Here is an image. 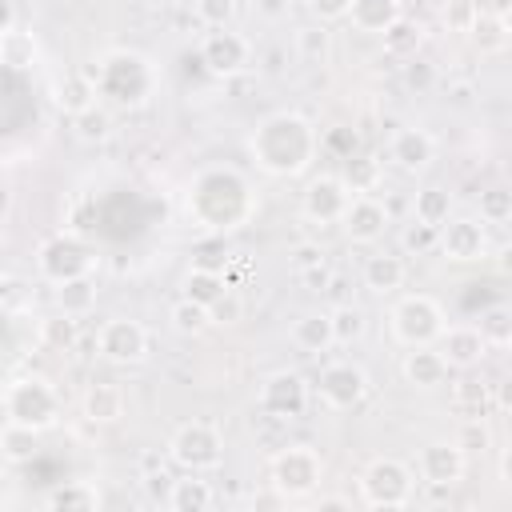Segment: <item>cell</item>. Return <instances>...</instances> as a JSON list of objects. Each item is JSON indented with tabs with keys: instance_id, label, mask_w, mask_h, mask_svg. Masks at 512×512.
Instances as JSON below:
<instances>
[{
	"instance_id": "obj_27",
	"label": "cell",
	"mask_w": 512,
	"mask_h": 512,
	"mask_svg": "<svg viewBox=\"0 0 512 512\" xmlns=\"http://www.w3.org/2000/svg\"><path fill=\"white\" fill-rule=\"evenodd\" d=\"M212 484L208 480H200V472H188L184 480H172V488H168V496H164V504L172 508V512H204V508H212Z\"/></svg>"
},
{
	"instance_id": "obj_26",
	"label": "cell",
	"mask_w": 512,
	"mask_h": 512,
	"mask_svg": "<svg viewBox=\"0 0 512 512\" xmlns=\"http://www.w3.org/2000/svg\"><path fill=\"white\" fill-rule=\"evenodd\" d=\"M452 412H456L460 420H480V416H488V412H492V388H488L484 380H476V376L456 380V384H452Z\"/></svg>"
},
{
	"instance_id": "obj_21",
	"label": "cell",
	"mask_w": 512,
	"mask_h": 512,
	"mask_svg": "<svg viewBox=\"0 0 512 512\" xmlns=\"http://www.w3.org/2000/svg\"><path fill=\"white\" fill-rule=\"evenodd\" d=\"M80 412L88 424H116L124 416V392L120 384H88L84 400H80Z\"/></svg>"
},
{
	"instance_id": "obj_25",
	"label": "cell",
	"mask_w": 512,
	"mask_h": 512,
	"mask_svg": "<svg viewBox=\"0 0 512 512\" xmlns=\"http://www.w3.org/2000/svg\"><path fill=\"white\" fill-rule=\"evenodd\" d=\"M292 344L300 348V352H308V356H320V352H328L336 340H332V320H328V312H304L296 324H292Z\"/></svg>"
},
{
	"instance_id": "obj_19",
	"label": "cell",
	"mask_w": 512,
	"mask_h": 512,
	"mask_svg": "<svg viewBox=\"0 0 512 512\" xmlns=\"http://www.w3.org/2000/svg\"><path fill=\"white\" fill-rule=\"evenodd\" d=\"M400 372L412 388H440L448 380V364H444L440 348H432V344H412L400 360Z\"/></svg>"
},
{
	"instance_id": "obj_15",
	"label": "cell",
	"mask_w": 512,
	"mask_h": 512,
	"mask_svg": "<svg viewBox=\"0 0 512 512\" xmlns=\"http://www.w3.org/2000/svg\"><path fill=\"white\" fill-rule=\"evenodd\" d=\"M348 200H352V192L344 188L340 176H316V180L304 188V220H308V224H320V228L340 224Z\"/></svg>"
},
{
	"instance_id": "obj_4",
	"label": "cell",
	"mask_w": 512,
	"mask_h": 512,
	"mask_svg": "<svg viewBox=\"0 0 512 512\" xmlns=\"http://www.w3.org/2000/svg\"><path fill=\"white\" fill-rule=\"evenodd\" d=\"M4 412H8L12 424H28V428L44 432V428H52L60 420V396H56V388L48 380L28 376V380H16L8 388Z\"/></svg>"
},
{
	"instance_id": "obj_55",
	"label": "cell",
	"mask_w": 512,
	"mask_h": 512,
	"mask_svg": "<svg viewBox=\"0 0 512 512\" xmlns=\"http://www.w3.org/2000/svg\"><path fill=\"white\" fill-rule=\"evenodd\" d=\"M336 508H352V500H344V496H320V512H336Z\"/></svg>"
},
{
	"instance_id": "obj_46",
	"label": "cell",
	"mask_w": 512,
	"mask_h": 512,
	"mask_svg": "<svg viewBox=\"0 0 512 512\" xmlns=\"http://www.w3.org/2000/svg\"><path fill=\"white\" fill-rule=\"evenodd\" d=\"M240 316H244V300H240L232 288H224V292L208 304V320H212V324H236Z\"/></svg>"
},
{
	"instance_id": "obj_35",
	"label": "cell",
	"mask_w": 512,
	"mask_h": 512,
	"mask_svg": "<svg viewBox=\"0 0 512 512\" xmlns=\"http://www.w3.org/2000/svg\"><path fill=\"white\" fill-rule=\"evenodd\" d=\"M340 180H344V188H348L352 196L376 192V184H380V160H376V156H348Z\"/></svg>"
},
{
	"instance_id": "obj_9",
	"label": "cell",
	"mask_w": 512,
	"mask_h": 512,
	"mask_svg": "<svg viewBox=\"0 0 512 512\" xmlns=\"http://www.w3.org/2000/svg\"><path fill=\"white\" fill-rule=\"evenodd\" d=\"M436 248H440L448 260H456V264L484 260V256H488V228H484V220H476V216H448V220L440 224Z\"/></svg>"
},
{
	"instance_id": "obj_11",
	"label": "cell",
	"mask_w": 512,
	"mask_h": 512,
	"mask_svg": "<svg viewBox=\"0 0 512 512\" xmlns=\"http://www.w3.org/2000/svg\"><path fill=\"white\" fill-rule=\"evenodd\" d=\"M316 388H320V400L328 408H356L368 396V372L352 360H332L320 368Z\"/></svg>"
},
{
	"instance_id": "obj_36",
	"label": "cell",
	"mask_w": 512,
	"mask_h": 512,
	"mask_svg": "<svg viewBox=\"0 0 512 512\" xmlns=\"http://www.w3.org/2000/svg\"><path fill=\"white\" fill-rule=\"evenodd\" d=\"M72 128H76V136H80L84 144H100V140L112 136V112H108L104 104H88L84 112L72 116Z\"/></svg>"
},
{
	"instance_id": "obj_31",
	"label": "cell",
	"mask_w": 512,
	"mask_h": 512,
	"mask_svg": "<svg viewBox=\"0 0 512 512\" xmlns=\"http://www.w3.org/2000/svg\"><path fill=\"white\" fill-rule=\"evenodd\" d=\"M36 56H40V44H36V36H32V32H20V28L0 32V64H8V68H16V72H24V68H32V64H36Z\"/></svg>"
},
{
	"instance_id": "obj_18",
	"label": "cell",
	"mask_w": 512,
	"mask_h": 512,
	"mask_svg": "<svg viewBox=\"0 0 512 512\" xmlns=\"http://www.w3.org/2000/svg\"><path fill=\"white\" fill-rule=\"evenodd\" d=\"M388 160L400 168V172H424L432 160H436V140L424 132V128H400L392 132L388 140Z\"/></svg>"
},
{
	"instance_id": "obj_39",
	"label": "cell",
	"mask_w": 512,
	"mask_h": 512,
	"mask_svg": "<svg viewBox=\"0 0 512 512\" xmlns=\"http://www.w3.org/2000/svg\"><path fill=\"white\" fill-rule=\"evenodd\" d=\"M480 336L488 340V348H508L512 344V308L508 304H492L480 316Z\"/></svg>"
},
{
	"instance_id": "obj_57",
	"label": "cell",
	"mask_w": 512,
	"mask_h": 512,
	"mask_svg": "<svg viewBox=\"0 0 512 512\" xmlns=\"http://www.w3.org/2000/svg\"><path fill=\"white\" fill-rule=\"evenodd\" d=\"M140 468H144V472H156V468H164V456H160V452H148V456L140 460Z\"/></svg>"
},
{
	"instance_id": "obj_3",
	"label": "cell",
	"mask_w": 512,
	"mask_h": 512,
	"mask_svg": "<svg viewBox=\"0 0 512 512\" xmlns=\"http://www.w3.org/2000/svg\"><path fill=\"white\" fill-rule=\"evenodd\" d=\"M360 492H364L368 508H404V504H412L416 480H412V468L404 460L376 456L360 476Z\"/></svg>"
},
{
	"instance_id": "obj_53",
	"label": "cell",
	"mask_w": 512,
	"mask_h": 512,
	"mask_svg": "<svg viewBox=\"0 0 512 512\" xmlns=\"http://www.w3.org/2000/svg\"><path fill=\"white\" fill-rule=\"evenodd\" d=\"M252 8H256V16H264V20L288 16V0H252Z\"/></svg>"
},
{
	"instance_id": "obj_41",
	"label": "cell",
	"mask_w": 512,
	"mask_h": 512,
	"mask_svg": "<svg viewBox=\"0 0 512 512\" xmlns=\"http://www.w3.org/2000/svg\"><path fill=\"white\" fill-rule=\"evenodd\" d=\"M168 320H172V328L180 332V336H200L212 320H208V308L204 304H196V300H176L172 304V312H168Z\"/></svg>"
},
{
	"instance_id": "obj_60",
	"label": "cell",
	"mask_w": 512,
	"mask_h": 512,
	"mask_svg": "<svg viewBox=\"0 0 512 512\" xmlns=\"http://www.w3.org/2000/svg\"><path fill=\"white\" fill-rule=\"evenodd\" d=\"M156 4H164V8H180V4H192V0H156Z\"/></svg>"
},
{
	"instance_id": "obj_56",
	"label": "cell",
	"mask_w": 512,
	"mask_h": 512,
	"mask_svg": "<svg viewBox=\"0 0 512 512\" xmlns=\"http://www.w3.org/2000/svg\"><path fill=\"white\" fill-rule=\"evenodd\" d=\"M12 20H16L12 0H0V32H8V28H12Z\"/></svg>"
},
{
	"instance_id": "obj_47",
	"label": "cell",
	"mask_w": 512,
	"mask_h": 512,
	"mask_svg": "<svg viewBox=\"0 0 512 512\" xmlns=\"http://www.w3.org/2000/svg\"><path fill=\"white\" fill-rule=\"evenodd\" d=\"M480 0H448L444 4V24L452 28V32H468L472 28V20L480 16Z\"/></svg>"
},
{
	"instance_id": "obj_32",
	"label": "cell",
	"mask_w": 512,
	"mask_h": 512,
	"mask_svg": "<svg viewBox=\"0 0 512 512\" xmlns=\"http://www.w3.org/2000/svg\"><path fill=\"white\" fill-rule=\"evenodd\" d=\"M380 40H384V52L388 56H416V48L424 44V28L416 24V20H408V16H396L384 32H380Z\"/></svg>"
},
{
	"instance_id": "obj_14",
	"label": "cell",
	"mask_w": 512,
	"mask_h": 512,
	"mask_svg": "<svg viewBox=\"0 0 512 512\" xmlns=\"http://www.w3.org/2000/svg\"><path fill=\"white\" fill-rule=\"evenodd\" d=\"M468 468V452L456 444V440H432L420 448V460H416V472L428 488H452L460 484Z\"/></svg>"
},
{
	"instance_id": "obj_45",
	"label": "cell",
	"mask_w": 512,
	"mask_h": 512,
	"mask_svg": "<svg viewBox=\"0 0 512 512\" xmlns=\"http://www.w3.org/2000/svg\"><path fill=\"white\" fill-rule=\"evenodd\" d=\"M196 4V20L204 28H228L236 16V0H192Z\"/></svg>"
},
{
	"instance_id": "obj_38",
	"label": "cell",
	"mask_w": 512,
	"mask_h": 512,
	"mask_svg": "<svg viewBox=\"0 0 512 512\" xmlns=\"http://www.w3.org/2000/svg\"><path fill=\"white\" fill-rule=\"evenodd\" d=\"M328 320H332V340L336 344H356L364 336V328H368V320H364V312L356 304H336L328 312Z\"/></svg>"
},
{
	"instance_id": "obj_24",
	"label": "cell",
	"mask_w": 512,
	"mask_h": 512,
	"mask_svg": "<svg viewBox=\"0 0 512 512\" xmlns=\"http://www.w3.org/2000/svg\"><path fill=\"white\" fill-rule=\"evenodd\" d=\"M464 36L472 40V48L480 56H500L508 48V20L496 16V12H488V8H480V16L472 20V28Z\"/></svg>"
},
{
	"instance_id": "obj_13",
	"label": "cell",
	"mask_w": 512,
	"mask_h": 512,
	"mask_svg": "<svg viewBox=\"0 0 512 512\" xmlns=\"http://www.w3.org/2000/svg\"><path fill=\"white\" fill-rule=\"evenodd\" d=\"M92 252H88V244H80L76 236H52V240H44L40 244V256H36V264H40V272L52 280V284H60V280H72V276H84L88 268H92Z\"/></svg>"
},
{
	"instance_id": "obj_8",
	"label": "cell",
	"mask_w": 512,
	"mask_h": 512,
	"mask_svg": "<svg viewBox=\"0 0 512 512\" xmlns=\"http://www.w3.org/2000/svg\"><path fill=\"white\" fill-rule=\"evenodd\" d=\"M248 60H252V44L240 32H232V28L204 32V40H200V64L212 76H236V72L248 68Z\"/></svg>"
},
{
	"instance_id": "obj_42",
	"label": "cell",
	"mask_w": 512,
	"mask_h": 512,
	"mask_svg": "<svg viewBox=\"0 0 512 512\" xmlns=\"http://www.w3.org/2000/svg\"><path fill=\"white\" fill-rule=\"evenodd\" d=\"M480 220L484 224H504V220H512V192L508 188H484L480 192Z\"/></svg>"
},
{
	"instance_id": "obj_49",
	"label": "cell",
	"mask_w": 512,
	"mask_h": 512,
	"mask_svg": "<svg viewBox=\"0 0 512 512\" xmlns=\"http://www.w3.org/2000/svg\"><path fill=\"white\" fill-rule=\"evenodd\" d=\"M296 276H300V284H304L308 292H332V268H328L324 260L312 264V268H300Z\"/></svg>"
},
{
	"instance_id": "obj_7",
	"label": "cell",
	"mask_w": 512,
	"mask_h": 512,
	"mask_svg": "<svg viewBox=\"0 0 512 512\" xmlns=\"http://www.w3.org/2000/svg\"><path fill=\"white\" fill-rule=\"evenodd\" d=\"M392 332L400 344H432L440 332H444V308L424 296V292H412L404 300H396L392 308Z\"/></svg>"
},
{
	"instance_id": "obj_44",
	"label": "cell",
	"mask_w": 512,
	"mask_h": 512,
	"mask_svg": "<svg viewBox=\"0 0 512 512\" xmlns=\"http://www.w3.org/2000/svg\"><path fill=\"white\" fill-rule=\"evenodd\" d=\"M456 444H460L464 452H488V448H492V428H488V416H480V420H460Z\"/></svg>"
},
{
	"instance_id": "obj_50",
	"label": "cell",
	"mask_w": 512,
	"mask_h": 512,
	"mask_svg": "<svg viewBox=\"0 0 512 512\" xmlns=\"http://www.w3.org/2000/svg\"><path fill=\"white\" fill-rule=\"evenodd\" d=\"M308 4V12L320 20V24H328V20H344L348 16V0H304Z\"/></svg>"
},
{
	"instance_id": "obj_48",
	"label": "cell",
	"mask_w": 512,
	"mask_h": 512,
	"mask_svg": "<svg viewBox=\"0 0 512 512\" xmlns=\"http://www.w3.org/2000/svg\"><path fill=\"white\" fill-rule=\"evenodd\" d=\"M404 84H408L412 92H428V88L436 84V68H432L428 60L408 56V64H404Z\"/></svg>"
},
{
	"instance_id": "obj_40",
	"label": "cell",
	"mask_w": 512,
	"mask_h": 512,
	"mask_svg": "<svg viewBox=\"0 0 512 512\" xmlns=\"http://www.w3.org/2000/svg\"><path fill=\"white\" fill-rule=\"evenodd\" d=\"M40 340H44L48 348H56V352H72V348H76V340H80L76 316H64V312L48 316V320L40 324Z\"/></svg>"
},
{
	"instance_id": "obj_29",
	"label": "cell",
	"mask_w": 512,
	"mask_h": 512,
	"mask_svg": "<svg viewBox=\"0 0 512 512\" xmlns=\"http://www.w3.org/2000/svg\"><path fill=\"white\" fill-rule=\"evenodd\" d=\"M56 308L64 316H88L96 308V280L84 272V276H72V280H60L56 284Z\"/></svg>"
},
{
	"instance_id": "obj_51",
	"label": "cell",
	"mask_w": 512,
	"mask_h": 512,
	"mask_svg": "<svg viewBox=\"0 0 512 512\" xmlns=\"http://www.w3.org/2000/svg\"><path fill=\"white\" fill-rule=\"evenodd\" d=\"M324 260V244L320 240H304V244H296V252H292V268L300 272V268H312V264H320Z\"/></svg>"
},
{
	"instance_id": "obj_43",
	"label": "cell",
	"mask_w": 512,
	"mask_h": 512,
	"mask_svg": "<svg viewBox=\"0 0 512 512\" xmlns=\"http://www.w3.org/2000/svg\"><path fill=\"white\" fill-rule=\"evenodd\" d=\"M436 240H440V228L420 224V220H408V224H404V232H400V244H404V252H412V256L436 252Z\"/></svg>"
},
{
	"instance_id": "obj_59",
	"label": "cell",
	"mask_w": 512,
	"mask_h": 512,
	"mask_svg": "<svg viewBox=\"0 0 512 512\" xmlns=\"http://www.w3.org/2000/svg\"><path fill=\"white\" fill-rule=\"evenodd\" d=\"M488 12H496V16H504V12H508V0H488Z\"/></svg>"
},
{
	"instance_id": "obj_6",
	"label": "cell",
	"mask_w": 512,
	"mask_h": 512,
	"mask_svg": "<svg viewBox=\"0 0 512 512\" xmlns=\"http://www.w3.org/2000/svg\"><path fill=\"white\" fill-rule=\"evenodd\" d=\"M320 476H324V460L308 444H292V448L276 452V460H272V488L280 496H288V500L312 496L316 484H320Z\"/></svg>"
},
{
	"instance_id": "obj_33",
	"label": "cell",
	"mask_w": 512,
	"mask_h": 512,
	"mask_svg": "<svg viewBox=\"0 0 512 512\" xmlns=\"http://www.w3.org/2000/svg\"><path fill=\"white\" fill-rule=\"evenodd\" d=\"M36 448H40V432L28 428V424H12L8 420V428L0 432V456L12 460V464H28L36 456Z\"/></svg>"
},
{
	"instance_id": "obj_17",
	"label": "cell",
	"mask_w": 512,
	"mask_h": 512,
	"mask_svg": "<svg viewBox=\"0 0 512 512\" xmlns=\"http://www.w3.org/2000/svg\"><path fill=\"white\" fill-rule=\"evenodd\" d=\"M440 340V356H444V364L448 368H476L480 360H484V352H488V340L480 336V328H472V324H444V332L436 336Z\"/></svg>"
},
{
	"instance_id": "obj_22",
	"label": "cell",
	"mask_w": 512,
	"mask_h": 512,
	"mask_svg": "<svg viewBox=\"0 0 512 512\" xmlns=\"http://www.w3.org/2000/svg\"><path fill=\"white\" fill-rule=\"evenodd\" d=\"M44 508H52V512H92V508H100V492L88 480H68V484H56V488L44 492Z\"/></svg>"
},
{
	"instance_id": "obj_52",
	"label": "cell",
	"mask_w": 512,
	"mask_h": 512,
	"mask_svg": "<svg viewBox=\"0 0 512 512\" xmlns=\"http://www.w3.org/2000/svg\"><path fill=\"white\" fill-rule=\"evenodd\" d=\"M472 96H476V84H472V80H452V84H448V104H452V108H468Z\"/></svg>"
},
{
	"instance_id": "obj_1",
	"label": "cell",
	"mask_w": 512,
	"mask_h": 512,
	"mask_svg": "<svg viewBox=\"0 0 512 512\" xmlns=\"http://www.w3.org/2000/svg\"><path fill=\"white\" fill-rule=\"evenodd\" d=\"M248 148H252V156H256V164L264 172H272V176H300L312 164V156L320 148V136H316V128L304 116L272 112V116H264L256 124Z\"/></svg>"
},
{
	"instance_id": "obj_12",
	"label": "cell",
	"mask_w": 512,
	"mask_h": 512,
	"mask_svg": "<svg viewBox=\"0 0 512 512\" xmlns=\"http://www.w3.org/2000/svg\"><path fill=\"white\" fill-rule=\"evenodd\" d=\"M260 412L272 420H300L308 412V384L300 372H272L260 384Z\"/></svg>"
},
{
	"instance_id": "obj_20",
	"label": "cell",
	"mask_w": 512,
	"mask_h": 512,
	"mask_svg": "<svg viewBox=\"0 0 512 512\" xmlns=\"http://www.w3.org/2000/svg\"><path fill=\"white\" fill-rule=\"evenodd\" d=\"M404 276H408V268L392 252H376L364 260V288L376 296H392L396 288H404Z\"/></svg>"
},
{
	"instance_id": "obj_37",
	"label": "cell",
	"mask_w": 512,
	"mask_h": 512,
	"mask_svg": "<svg viewBox=\"0 0 512 512\" xmlns=\"http://www.w3.org/2000/svg\"><path fill=\"white\" fill-rule=\"evenodd\" d=\"M224 288H228V280H224L220 272H212V268H192V272L184 276V296L196 300V304H204V308H208Z\"/></svg>"
},
{
	"instance_id": "obj_23",
	"label": "cell",
	"mask_w": 512,
	"mask_h": 512,
	"mask_svg": "<svg viewBox=\"0 0 512 512\" xmlns=\"http://www.w3.org/2000/svg\"><path fill=\"white\" fill-rule=\"evenodd\" d=\"M396 16H400V0H348V16L344 20H352L356 32L380 36Z\"/></svg>"
},
{
	"instance_id": "obj_30",
	"label": "cell",
	"mask_w": 512,
	"mask_h": 512,
	"mask_svg": "<svg viewBox=\"0 0 512 512\" xmlns=\"http://www.w3.org/2000/svg\"><path fill=\"white\" fill-rule=\"evenodd\" d=\"M448 216H452V192H448V188L428 184V188H420V192H416V200H412V220L440 228Z\"/></svg>"
},
{
	"instance_id": "obj_2",
	"label": "cell",
	"mask_w": 512,
	"mask_h": 512,
	"mask_svg": "<svg viewBox=\"0 0 512 512\" xmlns=\"http://www.w3.org/2000/svg\"><path fill=\"white\" fill-rule=\"evenodd\" d=\"M92 80L96 92L112 96L116 104H144V96L152 92V68L136 52H112L100 68H92Z\"/></svg>"
},
{
	"instance_id": "obj_10",
	"label": "cell",
	"mask_w": 512,
	"mask_h": 512,
	"mask_svg": "<svg viewBox=\"0 0 512 512\" xmlns=\"http://www.w3.org/2000/svg\"><path fill=\"white\" fill-rule=\"evenodd\" d=\"M96 348H100V356L112 360V364H140L144 352H148V332H144L140 320L116 316V320H104V324H100Z\"/></svg>"
},
{
	"instance_id": "obj_58",
	"label": "cell",
	"mask_w": 512,
	"mask_h": 512,
	"mask_svg": "<svg viewBox=\"0 0 512 512\" xmlns=\"http://www.w3.org/2000/svg\"><path fill=\"white\" fill-rule=\"evenodd\" d=\"M8 208H12V192L0 184V216H8Z\"/></svg>"
},
{
	"instance_id": "obj_34",
	"label": "cell",
	"mask_w": 512,
	"mask_h": 512,
	"mask_svg": "<svg viewBox=\"0 0 512 512\" xmlns=\"http://www.w3.org/2000/svg\"><path fill=\"white\" fill-rule=\"evenodd\" d=\"M296 56L304 64H328V56H332V32L320 20L296 28Z\"/></svg>"
},
{
	"instance_id": "obj_28",
	"label": "cell",
	"mask_w": 512,
	"mask_h": 512,
	"mask_svg": "<svg viewBox=\"0 0 512 512\" xmlns=\"http://www.w3.org/2000/svg\"><path fill=\"white\" fill-rule=\"evenodd\" d=\"M52 100H56V108L68 112V116H76V112H84L88 104H96V80H92V72H68V76H60Z\"/></svg>"
},
{
	"instance_id": "obj_54",
	"label": "cell",
	"mask_w": 512,
	"mask_h": 512,
	"mask_svg": "<svg viewBox=\"0 0 512 512\" xmlns=\"http://www.w3.org/2000/svg\"><path fill=\"white\" fill-rule=\"evenodd\" d=\"M144 484H148V492H152V496H168L172 476H168L164 468H156V472H144Z\"/></svg>"
},
{
	"instance_id": "obj_16",
	"label": "cell",
	"mask_w": 512,
	"mask_h": 512,
	"mask_svg": "<svg viewBox=\"0 0 512 512\" xmlns=\"http://www.w3.org/2000/svg\"><path fill=\"white\" fill-rule=\"evenodd\" d=\"M340 224H344V232H348L352 244H376V240L388 232L392 220H388V204L376 200L372 192H364V196H352V200H348Z\"/></svg>"
},
{
	"instance_id": "obj_5",
	"label": "cell",
	"mask_w": 512,
	"mask_h": 512,
	"mask_svg": "<svg viewBox=\"0 0 512 512\" xmlns=\"http://www.w3.org/2000/svg\"><path fill=\"white\" fill-rule=\"evenodd\" d=\"M168 456H172L184 472H212V468H220V460H224V440H220V432H216L212 424L188 420V424H180V428L172 432Z\"/></svg>"
}]
</instances>
